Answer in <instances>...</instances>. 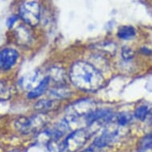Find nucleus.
I'll list each match as a JSON object with an SVG mask.
<instances>
[{"label": "nucleus", "instance_id": "f257e3e1", "mask_svg": "<svg viewBox=\"0 0 152 152\" xmlns=\"http://www.w3.org/2000/svg\"><path fill=\"white\" fill-rule=\"evenodd\" d=\"M69 78L72 85L83 92H96L104 86V77L91 63L76 61L70 67Z\"/></svg>", "mask_w": 152, "mask_h": 152}, {"label": "nucleus", "instance_id": "f03ea898", "mask_svg": "<svg viewBox=\"0 0 152 152\" xmlns=\"http://www.w3.org/2000/svg\"><path fill=\"white\" fill-rule=\"evenodd\" d=\"M92 133L88 128L75 130L61 145V152H77L87 142Z\"/></svg>", "mask_w": 152, "mask_h": 152}, {"label": "nucleus", "instance_id": "7ed1b4c3", "mask_svg": "<svg viewBox=\"0 0 152 152\" xmlns=\"http://www.w3.org/2000/svg\"><path fill=\"white\" fill-rule=\"evenodd\" d=\"M47 121L45 113L39 112L30 117L18 118L15 122V127L23 134H30L42 129L47 124Z\"/></svg>", "mask_w": 152, "mask_h": 152}, {"label": "nucleus", "instance_id": "20e7f679", "mask_svg": "<svg viewBox=\"0 0 152 152\" xmlns=\"http://www.w3.org/2000/svg\"><path fill=\"white\" fill-rule=\"evenodd\" d=\"M19 15L26 24L35 26L40 21V6L35 1H26L21 5Z\"/></svg>", "mask_w": 152, "mask_h": 152}, {"label": "nucleus", "instance_id": "39448f33", "mask_svg": "<svg viewBox=\"0 0 152 152\" xmlns=\"http://www.w3.org/2000/svg\"><path fill=\"white\" fill-rule=\"evenodd\" d=\"M94 101L88 99H83L76 101L67 108L69 119L75 120L80 116H86L96 110Z\"/></svg>", "mask_w": 152, "mask_h": 152}, {"label": "nucleus", "instance_id": "423d86ee", "mask_svg": "<svg viewBox=\"0 0 152 152\" xmlns=\"http://www.w3.org/2000/svg\"><path fill=\"white\" fill-rule=\"evenodd\" d=\"M118 127H120V125H118L117 123L116 124L114 125L108 124L102 134L95 140L93 145L100 149H103L112 144L119 136L120 132H119Z\"/></svg>", "mask_w": 152, "mask_h": 152}, {"label": "nucleus", "instance_id": "0eeeda50", "mask_svg": "<svg viewBox=\"0 0 152 152\" xmlns=\"http://www.w3.org/2000/svg\"><path fill=\"white\" fill-rule=\"evenodd\" d=\"M19 53L17 50L7 48L0 51V71H7L17 62Z\"/></svg>", "mask_w": 152, "mask_h": 152}, {"label": "nucleus", "instance_id": "6e6552de", "mask_svg": "<svg viewBox=\"0 0 152 152\" xmlns=\"http://www.w3.org/2000/svg\"><path fill=\"white\" fill-rule=\"evenodd\" d=\"M60 106V101L59 100H42L36 103L34 107L37 112L41 113H46L50 111L58 108Z\"/></svg>", "mask_w": 152, "mask_h": 152}, {"label": "nucleus", "instance_id": "1a4fd4ad", "mask_svg": "<svg viewBox=\"0 0 152 152\" xmlns=\"http://www.w3.org/2000/svg\"><path fill=\"white\" fill-rule=\"evenodd\" d=\"M42 80V79H40L39 72L34 71V72L26 75L25 77L23 78V81H22V85L25 89L29 90L30 92L41 82Z\"/></svg>", "mask_w": 152, "mask_h": 152}, {"label": "nucleus", "instance_id": "9d476101", "mask_svg": "<svg viewBox=\"0 0 152 152\" xmlns=\"http://www.w3.org/2000/svg\"><path fill=\"white\" fill-rule=\"evenodd\" d=\"M50 96L56 100H63L70 97L72 91L66 86V85H56L50 89Z\"/></svg>", "mask_w": 152, "mask_h": 152}, {"label": "nucleus", "instance_id": "9b49d317", "mask_svg": "<svg viewBox=\"0 0 152 152\" xmlns=\"http://www.w3.org/2000/svg\"><path fill=\"white\" fill-rule=\"evenodd\" d=\"M50 79L48 76L43 78L42 80H41V82L34 89L29 92L28 97L30 98V99H35V98L41 96L48 89V86L50 85Z\"/></svg>", "mask_w": 152, "mask_h": 152}, {"label": "nucleus", "instance_id": "f8f14e48", "mask_svg": "<svg viewBox=\"0 0 152 152\" xmlns=\"http://www.w3.org/2000/svg\"><path fill=\"white\" fill-rule=\"evenodd\" d=\"M50 80H53L57 85H65V72L64 69L60 67H53L50 69V74L48 76Z\"/></svg>", "mask_w": 152, "mask_h": 152}, {"label": "nucleus", "instance_id": "ddd939ff", "mask_svg": "<svg viewBox=\"0 0 152 152\" xmlns=\"http://www.w3.org/2000/svg\"><path fill=\"white\" fill-rule=\"evenodd\" d=\"M136 31L133 26H123L119 28L117 32V36L122 40H131L134 38Z\"/></svg>", "mask_w": 152, "mask_h": 152}, {"label": "nucleus", "instance_id": "4468645a", "mask_svg": "<svg viewBox=\"0 0 152 152\" xmlns=\"http://www.w3.org/2000/svg\"><path fill=\"white\" fill-rule=\"evenodd\" d=\"M17 33V38L22 45H28L31 42V35L26 27L20 26L16 30Z\"/></svg>", "mask_w": 152, "mask_h": 152}, {"label": "nucleus", "instance_id": "2eb2a0df", "mask_svg": "<svg viewBox=\"0 0 152 152\" xmlns=\"http://www.w3.org/2000/svg\"><path fill=\"white\" fill-rule=\"evenodd\" d=\"M132 118V115H130L129 113L122 112V113H120L116 116L115 121L118 124V125H120V127H124V126H126V125L128 124L131 122Z\"/></svg>", "mask_w": 152, "mask_h": 152}, {"label": "nucleus", "instance_id": "dca6fc26", "mask_svg": "<svg viewBox=\"0 0 152 152\" xmlns=\"http://www.w3.org/2000/svg\"><path fill=\"white\" fill-rule=\"evenodd\" d=\"M149 113V110H148V107L145 105H142V106H140L138 107L135 110V112H134V115L136 119L140 120H144L147 117V115H148Z\"/></svg>", "mask_w": 152, "mask_h": 152}, {"label": "nucleus", "instance_id": "f3484780", "mask_svg": "<svg viewBox=\"0 0 152 152\" xmlns=\"http://www.w3.org/2000/svg\"><path fill=\"white\" fill-rule=\"evenodd\" d=\"M140 149L142 151L152 148V135H149L142 139L140 142Z\"/></svg>", "mask_w": 152, "mask_h": 152}, {"label": "nucleus", "instance_id": "a211bd4d", "mask_svg": "<svg viewBox=\"0 0 152 152\" xmlns=\"http://www.w3.org/2000/svg\"><path fill=\"white\" fill-rule=\"evenodd\" d=\"M121 55H122L123 59L124 61H129L133 58L134 57V53L133 51L130 47L128 46H124L123 47L122 51H121Z\"/></svg>", "mask_w": 152, "mask_h": 152}, {"label": "nucleus", "instance_id": "6ab92c4d", "mask_svg": "<svg viewBox=\"0 0 152 152\" xmlns=\"http://www.w3.org/2000/svg\"><path fill=\"white\" fill-rule=\"evenodd\" d=\"M7 93L8 91L7 88V86L3 83L0 81V98H5Z\"/></svg>", "mask_w": 152, "mask_h": 152}, {"label": "nucleus", "instance_id": "aec40b11", "mask_svg": "<svg viewBox=\"0 0 152 152\" xmlns=\"http://www.w3.org/2000/svg\"><path fill=\"white\" fill-rule=\"evenodd\" d=\"M103 149H100L99 147H96L94 145H92L90 147H88L87 150H85V151L83 152H102Z\"/></svg>", "mask_w": 152, "mask_h": 152}, {"label": "nucleus", "instance_id": "412c9836", "mask_svg": "<svg viewBox=\"0 0 152 152\" xmlns=\"http://www.w3.org/2000/svg\"><path fill=\"white\" fill-rule=\"evenodd\" d=\"M16 20H17V18L15 17H13V18H10L9 19H8L7 21V26H9V27H11L14 24H15V23L16 22Z\"/></svg>", "mask_w": 152, "mask_h": 152}, {"label": "nucleus", "instance_id": "4be33fe9", "mask_svg": "<svg viewBox=\"0 0 152 152\" xmlns=\"http://www.w3.org/2000/svg\"><path fill=\"white\" fill-rule=\"evenodd\" d=\"M10 152H23V151H20V150H15V151H12Z\"/></svg>", "mask_w": 152, "mask_h": 152}]
</instances>
